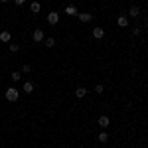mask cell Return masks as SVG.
Returning a JSON list of instances; mask_svg holds the SVG:
<instances>
[{
    "mask_svg": "<svg viewBox=\"0 0 148 148\" xmlns=\"http://www.w3.org/2000/svg\"><path fill=\"white\" fill-rule=\"evenodd\" d=\"M4 95H6V101H10V103H16V101H18V97H20V91H18L16 87H8Z\"/></svg>",
    "mask_w": 148,
    "mask_h": 148,
    "instance_id": "6da1fadb",
    "label": "cell"
},
{
    "mask_svg": "<svg viewBox=\"0 0 148 148\" xmlns=\"http://www.w3.org/2000/svg\"><path fill=\"white\" fill-rule=\"evenodd\" d=\"M32 40H34V42H38V44H40V42H44V40H46L44 30H42V28H36L34 32H32Z\"/></svg>",
    "mask_w": 148,
    "mask_h": 148,
    "instance_id": "7a4b0ae2",
    "label": "cell"
},
{
    "mask_svg": "<svg viewBox=\"0 0 148 148\" xmlns=\"http://www.w3.org/2000/svg\"><path fill=\"white\" fill-rule=\"evenodd\" d=\"M97 123H99L101 128H109V126H111V119H109L107 114H103V116H99V121H97Z\"/></svg>",
    "mask_w": 148,
    "mask_h": 148,
    "instance_id": "3957f363",
    "label": "cell"
},
{
    "mask_svg": "<svg viewBox=\"0 0 148 148\" xmlns=\"http://www.w3.org/2000/svg\"><path fill=\"white\" fill-rule=\"evenodd\" d=\"M47 22L51 24V26H56V24L59 22V14H57V12H49V14H47Z\"/></svg>",
    "mask_w": 148,
    "mask_h": 148,
    "instance_id": "277c9868",
    "label": "cell"
},
{
    "mask_svg": "<svg viewBox=\"0 0 148 148\" xmlns=\"http://www.w3.org/2000/svg\"><path fill=\"white\" fill-rule=\"evenodd\" d=\"M116 24H119L121 28H128V16H125V14L119 16V18H116Z\"/></svg>",
    "mask_w": 148,
    "mask_h": 148,
    "instance_id": "5b68a950",
    "label": "cell"
},
{
    "mask_svg": "<svg viewBox=\"0 0 148 148\" xmlns=\"http://www.w3.org/2000/svg\"><path fill=\"white\" fill-rule=\"evenodd\" d=\"M65 14H67V16H77V14H79V10H77V8H75V6H73V4H69V6H65Z\"/></svg>",
    "mask_w": 148,
    "mask_h": 148,
    "instance_id": "8992f818",
    "label": "cell"
},
{
    "mask_svg": "<svg viewBox=\"0 0 148 148\" xmlns=\"http://www.w3.org/2000/svg\"><path fill=\"white\" fill-rule=\"evenodd\" d=\"M77 16H79L81 22H91V20H93V14H89V12H79Z\"/></svg>",
    "mask_w": 148,
    "mask_h": 148,
    "instance_id": "52a82bcc",
    "label": "cell"
},
{
    "mask_svg": "<svg viewBox=\"0 0 148 148\" xmlns=\"http://www.w3.org/2000/svg\"><path fill=\"white\" fill-rule=\"evenodd\" d=\"M103 36H105V30L103 28H93V38L95 40H101Z\"/></svg>",
    "mask_w": 148,
    "mask_h": 148,
    "instance_id": "ba28073f",
    "label": "cell"
},
{
    "mask_svg": "<svg viewBox=\"0 0 148 148\" xmlns=\"http://www.w3.org/2000/svg\"><path fill=\"white\" fill-rule=\"evenodd\" d=\"M128 16H130V18H138V16H140V8H138V6H130Z\"/></svg>",
    "mask_w": 148,
    "mask_h": 148,
    "instance_id": "9c48e42d",
    "label": "cell"
},
{
    "mask_svg": "<svg viewBox=\"0 0 148 148\" xmlns=\"http://www.w3.org/2000/svg\"><path fill=\"white\" fill-rule=\"evenodd\" d=\"M10 32H8V30H4V32H0V42H4V44H8V42H10Z\"/></svg>",
    "mask_w": 148,
    "mask_h": 148,
    "instance_id": "30bf717a",
    "label": "cell"
},
{
    "mask_svg": "<svg viewBox=\"0 0 148 148\" xmlns=\"http://www.w3.org/2000/svg\"><path fill=\"white\" fill-rule=\"evenodd\" d=\"M85 95H87V89H85V87H77V89H75V97H77V99H83Z\"/></svg>",
    "mask_w": 148,
    "mask_h": 148,
    "instance_id": "8fae6325",
    "label": "cell"
},
{
    "mask_svg": "<svg viewBox=\"0 0 148 148\" xmlns=\"http://www.w3.org/2000/svg\"><path fill=\"white\" fill-rule=\"evenodd\" d=\"M24 91L32 93V91H34V83H32V81H26V83H24Z\"/></svg>",
    "mask_w": 148,
    "mask_h": 148,
    "instance_id": "7c38bea8",
    "label": "cell"
},
{
    "mask_svg": "<svg viewBox=\"0 0 148 148\" xmlns=\"http://www.w3.org/2000/svg\"><path fill=\"white\" fill-rule=\"evenodd\" d=\"M97 140H99V142H107V140H109V134H107V130H103V132H99V136H97Z\"/></svg>",
    "mask_w": 148,
    "mask_h": 148,
    "instance_id": "4fadbf2b",
    "label": "cell"
},
{
    "mask_svg": "<svg viewBox=\"0 0 148 148\" xmlns=\"http://www.w3.org/2000/svg\"><path fill=\"white\" fill-rule=\"evenodd\" d=\"M10 79L14 81V83H16V81H20V79H22V73H20V71H12Z\"/></svg>",
    "mask_w": 148,
    "mask_h": 148,
    "instance_id": "5bb4252c",
    "label": "cell"
},
{
    "mask_svg": "<svg viewBox=\"0 0 148 148\" xmlns=\"http://www.w3.org/2000/svg\"><path fill=\"white\" fill-rule=\"evenodd\" d=\"M40 8H42V6H40V2H32V6H30V10L34 12V14H38V12H40Z\"/></svg>",
    "mask_w": 148,
    "mask_h": 148,
    "instance_id": "9a60e30c",
    "label": "cell"
},
{
    "mask_svg": "<svg viewBox=\"0 0 148 148\" xmlns=\"http://www.w3.org/2000/svg\"><path fill=\"white\" fill-rule=\"evenodd\" d=\"M44 44H46L47 47H53V46H56V40H53V38H46V40H44Z\"/></svg>",
    "mask_w": 148,
    "mask_h": 148,
    "instance_id": "2e32d148",
    "label": "cell"
},
{
    "mask_svg": "<svg viewBox=\"0 0 148 148\" xmlns=\"http://www.w3.org/2000/svg\"><path fill=\"white\" fill-rule=\"evenodd\" d=\"M18 49H20V46H18V44H10V51H12V53H16Z\"/></svg>",
    "mask_w": 148,
    "mask_h": 148,
    "instance_id": "e0dca14e",
    "label": "cell"
},
{
    "mask_svg": "<svg viewBox=\"0 0 148 148\" xmlns=\"http://www.w3.org/2000/svg\"><path fill=\"white\" fill-rule=\"evenodd\" d=\"M30 71H32V67H30L28 63H26V65H22V73H30Z\"/></svg>",
    "mask_w": 148,
    "mask_h": 148,
    "instance_id": "ac0fdd59",
    "label": "cell"
},
{
    "mask_svg": "<svg viewBox=\"0 0 148 148\" xmlns=\"http://www.w3.org/2000/svg\"><path fill=\"white\" fill-rule=\"evenodd\" d=\"M105 91V87H103V85H97V87H95V93H103Z\"/></svg>",
    "mask_w": 148,
    "mask_h": 148,
    "instance_id": "d6986e66",
    "label": "cell"
},
{
    "mask_svg": "<svg viewBox=\"0 0 148 148\" xmlns=\"http://www.w3.org/2000/svg\"><path fill=\"white\" fill-rule=\"evenodd\" d=\"M24 2H26V0H16V4H18V6H20V4H24Z\"/></svg>",
    "mask_w": 148,
    "mask_h": 148,
    "instance_id": "ffe728a7",
    "label": "cell"
},
{
    "mask_svg": "<svg viewBox=\"0 0 148 148\" xmlns=\"http://www.w3.org/2000/svg\"><path fill=\"white\" fill-rule=\"evenodd\" d=\"M0 2H8V0H0Z\"/></svg>",
    "mask_w": 148,
    "mask_h": 148,
    "instance_id": "44dd1931",
    "label": "cell"
}]
</instances>
